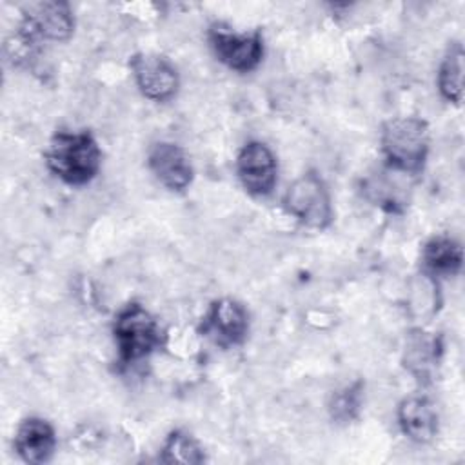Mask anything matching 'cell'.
Here are the masks:
<instances>
[{
    "label": "cell",
    "mask_w": 465,
    "mask_h": 465,
    "mask_svg": "<svg viewBox=\"0 0 465 465\" xmlns=\"http://www.w3.org/2000/svg\"><path fill=\"white\" fill-rule=\"evenodd\" d=\"M283 207L300 223L311 229H327L332 222V203L331 194L314 171H307L298 176L287 189L283 196Z\"/></svg>",
    "instance_id": "cell-4"
},
{
    "label": "cell",
    "mask_w": 465,
    "mask_h": 465,
    "mask_svg": "<svg viewBox=\"0 0 465 465\" xmlns=\"http://www.w3.org/2000/svg\"><path fill=\"white\" fill-rule=\"evenodd\" d=\"M214 56L238 73H249L258 67L263 56V40L258 31L236 33L222 24H214L207 33Z\"/></svg>",
    "instance_id": "cell-6"
},
{
    "label": "cell",
    "mask_w": 465,
    "mask_h": 465,
    "mask_svg": "<svg viewBox=\"0 0 465 465\" xmlns=\"http://www.w3.org/2000/svg\"><path fill=\"white\" fill-rule=\"evenodd\" d=\"M147 165L154 178L169 191H183L193 182V167L183 149L171 142H158L147 153Z\"/></svg>",
    "instance_id": "cell-10"
},
{
    "label": "cell",
    "mask_w": 465,
    "mask_h": 465,
    "mask_svg": "<svg viewBox=\"0 0 465 465\" xmlns=\"http://www.w3.org/2000/svg\"><path fill=\"white\" fill-rule=\"evenodd\" d=\"M361 392H363V383L361 381H354V383L336 391L331 398V403H329L331 418L336 420L338 423L352 421L360 412Z\"/></svg>",
    "instance_id": "cell-16"
},
{
    "label": "cell",
    "mask_w": 465,
    "mask_h": 465,
    "mask_svg": "<svg viewBox=\"0 0 465 465\" xmlns=\"http://www.w3.org/2000/svg\"><path fill=\"white\" fill-rule=\"evenodd\" d=\"M15 449L27 463H45L56 449L54 429L42 418H27L16 429Z\"/></svg>",
    "instance_id": "cell-11"
},
{
    "label": "cell",
    "mask_w": 465,
    "mask_h": 465,
    "mask_svg": "<svg viewBox=\"0 0 465 465\" xmlns=\"http://www.w3.org/2000/svg\"><path fill=\"white\" fill-rule=\"evenodd\" d=\"M438 89L449 102L460 104L463 98V47L452 44L441 60L438 71Z\"/></svg>",
    "instance_id": "cell-14"
},
{
    "label": "cell",
    "mask_w": 465,
    "mask_h": 465,
    "mask_svg": "<svg viewBox=\"0 0 465 465\" xmlns=\"http://www.w3.org/2000/svg\"><path fill=\"white\" fill-rule=\"evenodd\" d=\"M200 332L222 349L242 345L249 332V314L240 302L220 298L202 318Z\"/></svg>",
    "instance_id": "cell-7"
},
{
    "label": "cell",
    "mask_w": 465,
    "mask_h": 465,
    "mask_svg": "<svg viewBox=\"0 0 465 465\" xmlns=\"http://www.w3.org/2000/svg\"><path fill=\"white\" fill-rule=\"evenodd\" d=\"M398 423L409 440L427 443L438 432V412L427 398L409 396L398 407Z\"/></svg>",
    "instance_id": "cell-12"
},
{
    "label": "cell",
    "mask_w": 465,
    "mask_h": 465,
    "mask_svg": "<svg viewBox=\"0 0 465 465\" xmlns=\"http://www.w3.org/2000/svg\"><path fill=\"white\" fill-rule=\"evenodd\" d=\"M140 93L154 102H167L178 91V73L174 65L160 54H133L129 60Z\"/></svg>",
    "instance_id": "cell-8"
},
{
    "label": "cell",
    "mask_w": 465,
    "mask_h": 465,
    "mask_svg": "<svg viewBox=\"0 0 465 465\" xmlns=\"http://www.w3.org/2000/svg\"><path fill=\"white\" fill-rule=\"evenodd\" d=\"M45 163L62 182L84 185L98 174L102 151L89 131H58L45 149Z\"/></svg>",
    "instance_id": "cell-1"
},
{
    "label": "cell",
    "mask_w": 465,
    "mask_h": 465,
    "mask_svg": "<svg viewBox=\"0 0 465 465\" xmlns=\"http://www.w3.org/2000/svg\"><path fill=\"white\" fill-rule=\"evenodd\" d=\"M236 173L243 189L252 196H267L278 180L272 151L262 142H247L236 158Z\"/></svg>",
    "instance_id": "cell-9"
},
{
    "label": "cell",
    "mask_w": 465,
    "mask_h": 465,
    "mask_svg": "<svg viewBox=\"0 0 465 465\" xmlns=\"http://www.w3.org/2000/svg\"><path fill=\"white\" fill-rule=\"evenodd\" d=\"M74 31L71 5L65 2H42L29 9L16 33V44L31 49L38 38L62 42Z\"/></svg>",
    "instance_id": "cell-5"
},
{
    "label": "cell",
    "mask_w": 465,
    "mask_h": 465,
    "mask_svg": "<svg viewBox=\"0 0 465 465\" xmlns=\"http://www.w3.org/2000/svg\"><path fill=\"white\" fill-rule=\"evenodd\" d=\"M463 263L461 245L449 236L430 238L421 251V265L430 276H452Z\"/></svg>",
    "instance_id": "cell-13"
},
{
    "label": "cell",
    "mask_w": 465,
    "mask_h": 465,
    "mask_svg": "<svg viewBox=\"0 0 465 465\" xmlns=\"http://www.w3.org/2000/svg\"><path fill=\"white\" fill-rule=\"evenodd\" d=\"M114 341L122 365L136 363L160 347V325L140 303H127L114 318Z\"/></svg>",
    "instance_id": "cell-3"
},
{
    "label": "cell",
    "mask_w": 465,
    "mask_h": 465,
    "mask_svg": "<svg viewBox=\"0 0 465 465\" xmlns=\"http://www.w3.org/2000/svg\"><path fill=\"white\" fill-rule=\"evenodd\" d=\"M162 461L165 463H185V465H193V463H202L205 461V454L202 445L194 440V436H191L185 430H173L163 447H162Z\"/></svg>",
    "instance_id": "cell-15"
},
{
    "label": "cell",
    "mask_w": 465,
    "mask_h": 465,
    "mask_svg": "<svg viewBox=\"0 0 465 465\" xmlns=\"http://www.w3.org/2000/svg\"><path fill=\"white\" fill-rule=\"evenodd\" d=\"M429 125L416 116H400L381 127V153L387 163L401 173L418 174L429 154Z\"/></svg>",
    "instance_id": "cell-2"
}]
</instances>
